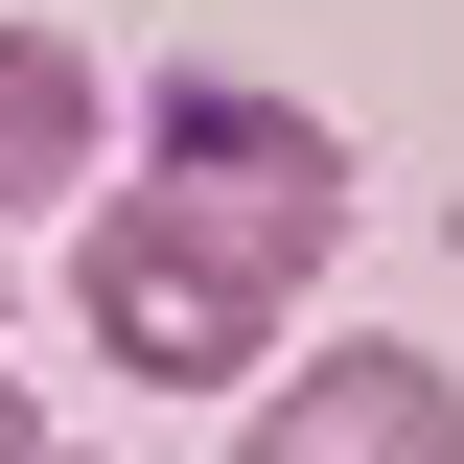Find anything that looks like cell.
Wrapping results in <instances>:
<instances>
[{
  "label": "cell",
  "mask_w": 464,
  "mask_h": 464,
  "mask_svg": "<svg viewBox=\"0 0 464 464\" xmlns=\"http://www.w3.org/2000/svg\"><path fill=\"white\" fill-rule=\"evenodd\" d=\"M302 256H256L232 209H186V186H93L70 209V325L116 348V372H163V395H232L256 348H279Z\"/></svg>",
  "instance_id": "obj_1"
},
{
  "label": "cell",
  "mask_w": 464,
  "mask_h": 464,
  "mask_svg": "<svg viewBox=\"0 0 464 464\" xmlns=\"http://www.w3.org/2000/svg\"><path fill=\"white\" fill-rule=\"evenodd\" d=\"M140 186L232 209L256 256H302V279L348 256V140H325L302 93H256V70H163V93H140Z\"/></svg>",
  "instance_id": "obj_2"
},
{
  "label": "cell",
  "mask_w": 464,
  "mask_h": 464,
  "mask_svg": "<svg viewBox=\"0 0 464 464\" xmlns=\"http://www.w3.org/2000/svg\"><path fill=\"white\" fill-rule=\"evenodd\" d=\"M232 464H464V372L441 348H302Z\"/></svg>",
  "instance_id": "obj_3"
},
{
  "label": "cell",
  "mask_w": 464,
  "mask_h": 464,
  "mask_svg": "<svg viewBox=\"0 0 464 464\" xmlns=\"http://www.w3.org/2000/svg\"><path fill=\"white\" fill-rule=\"evenodd\" d=\"M93 140H116L93 47H70V24H0V232L47 209V186H93Z\"/></svg>",
  "instance_id": "obj_4"
},
{
  "label": "cell",
  "mask_w": 464,
  "mask_h": 464,
  "mask_svg": "<svg viewBox=\"0 0 464 464\" xmlns=\"http://www.w3.org/2000/svg\"><path fill=\"white\" fill-rule=\"evenodd\" d=\"M0 464H47V395H24V372H0Z\"/></svg>",
  "instance_id": "obj_5"
},
{
  "label": "cell",
  "mask_w": 464,
  "mask_h": 464,
  "mask_svg": "<svg viewBox=\"0 0 464 464\" xmlns=\"http://www.w3.org/2000/svg\"><path fill=\"white\" fill-rule=\"evenodd\" d=\"M47 464H70V441H47Z\"/></svg>",
  "instance_id": "obj_6"
}]
</instances>
